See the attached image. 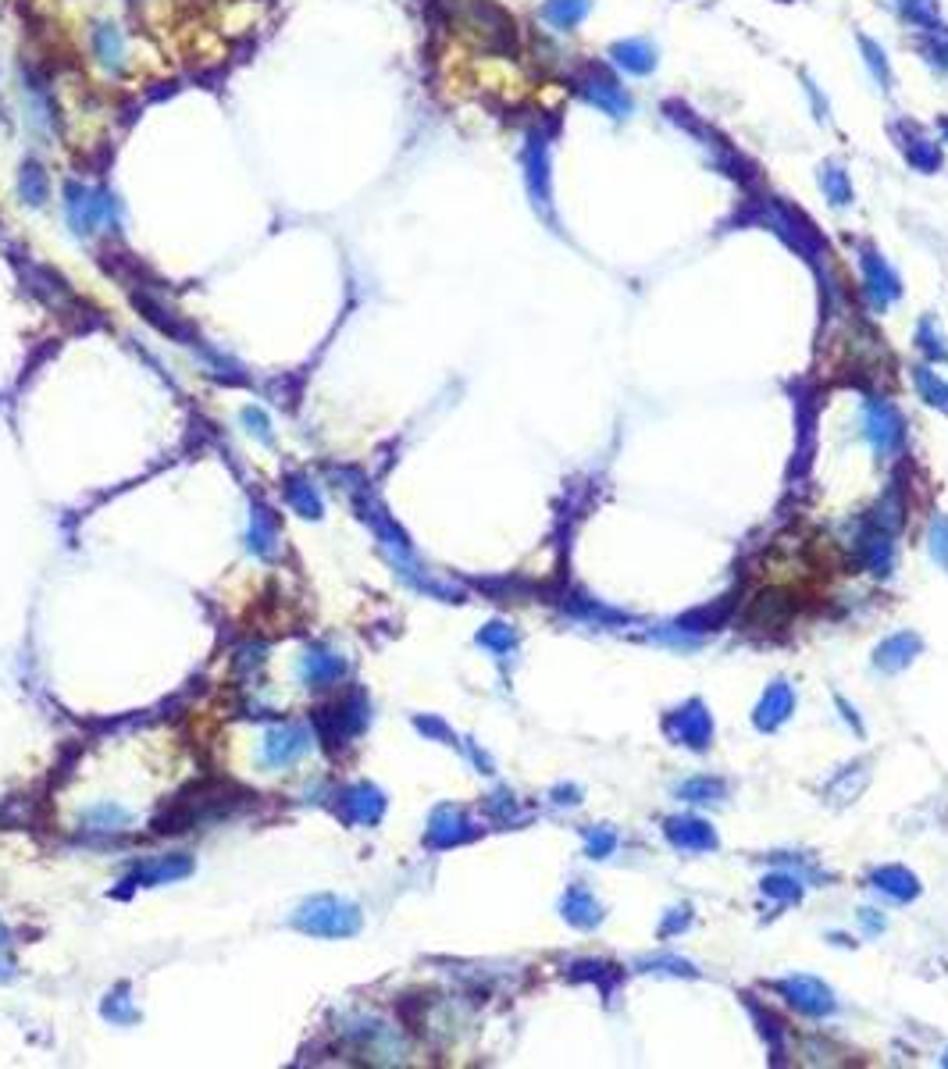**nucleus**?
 <instances>
[{
  "label": "nucleus",
  "mask_w": 948,
  "mask_h": 1069,
  "mask_svg": "<svg viewBox=\"0 0 948 1069\" xmlns=\"http://www.w3.org/2000/svg\"><path fill=\"white\" fill-rule=\"evenodd\" d=\"M749 221H756V225L770 229L774 236H781L788 246H792V250H799L802 257H810V261L824 253V239H820L817 225H813V221L806 218L799 207H792L788 200H781V196H770V200H763V204L749 214Z\"/></svg>",
  "instance_id": "2"
},
{
  "label": "nucleus",
  "mask_w": 948,
  "mask_h": 1069,
  "mask_svg": "<svg viewBox=\"0 0 948 1069\" xmlns=\"http://www.w3.org/2000/svg\"><path fill=\"white\" fill-rule=\"evenodd\" d=\"M859 268H863V289H867L870 303H874L877 311L891 307V303L902 296L899 275L891 271V264L884 261L874 246H863V250H859Z\"/></svg>",
  "instance_id": "7"
},
{
  "label": "nucleus",
  "mask_w": 948,
  "mask_h": 1069,
  "mask_svg": "<svg viewBox=\"0 0 948 1069\" xmlns=\"http://www.w3.org/2000/svg\"><path fill=\"white\" fill-rule=\"evenodd\" d=\"M663 111H667V118H671L674 125H681V129H685L688 136H692L695 143H699V147L710 154V161L717 164L720 172L731 175V179H738V182L752 179V164L745 161V157L728 143V136H720L710 122H703V118L695 115V111H688L681 100H667V104H663Z\"/></svg>",
  "instance_id": "1"
},
{
  "label": "nucleus",
  "mask_w": 948,
  "mask_h": 1069,
  "mask_svg": "<svg viewBox=\"0 0 948 1069\" xmlns=\"http://www.w3.org/2000/svg\"><path fill=\"white\" fill-rule=\"evenodd\" d=\"M521 168H524V189H528V200H532V207L556 229V211H553V161H549V139H546V136L532 132V136L524 139Z\"/></svg>",
  "instance_id": "3"
},
{
  "label": "nucleus",
  "mask_w": 948,
  "mask_h": 1069,
  "mask_svg": "<svg viewBox=\"0 0 948 1069\" xmlns=\"http://www.w3.org/2000/svg\"><path fill=\"white\" fill-rule=\"evenodd\" d=\"M817 179H820V189H824L827 204H831V207H849L852 204V196H856V193H852V179H849V172H845L842 164L827 161L824 168H820Z\"/></svg>",
  "instance_id": "19"
},
{
  "label": "nucleus",
  "mask_w": 948,
  "mask_h": 1069,
  "mask_svg": "<svg viewBox=\"0 0 948 1069\" xmlns=\"http://www.w3.org/2000/svg\"><path fill=\"white\" fill-rule=\"evenodd\" d=\"M663 727H667V735H671L674 742L688 745V749H706L713 738V720H710V713H706L703 702H688L685 710L671 713Z\"/></svg>",
  "instance_id": "9"
},
{
  "label": "nucleus",
  "mask_w": 948,
  "mask_h": 1069,
  "mask_svg": "<svg viewBox=\"0 0 948 1069\" xmlns=\"http://www.w3.org/2000/svg\"><path fill=\"white\" fill-rule=\"evenodd\" d=\"M938 129H941V136H945V143H948V118L945 115L938 118Z\"/></svg>",
  "instance_id": "30"
},
{
  "label": "nucleus",
  "mask_w": 948,
  "mask_h": 1069,
  "mask_svg": "<svg viewBox=\"0 0 948 1069\" xmlns=\"http://www.w3.org/2000/svg\"><path fill=\"white\" fill-rule=\"evenodd\" d=\"M913 656H920V638L902 631V635L888 638V642L877 649V667L881 670H902L906 663H913Z\"/></svg>",
  "instance_id": "17"
},
{
  "label": "nucleus",
  "mask_w": 948,
  "mask_h": 1069,
  "mask_svg": "<svg viewBox=\"0 0 948 1069\" xmlns=\"http://www.w3.org/2000/svg\"><path fill=\"white\" fill-rule=\"evenodd\" d=\"M610 849H613V834H606V831H592L589 834V852L596 859H603Z\"/></svg>",
  "instance_id": "28"
},
{
  "label": "nucleus",
  "mask_w": 948,
  "mask_h": 1069,
  "mask_svg": "<svg viewBox=\"0 0 948 1069\" xmlns=\"http://www.w3.org/2000/svg\"><path fill=\"white\" fill-rule=\"evenodd\" d=\"M18 193L29 207H43L50 200V179L40 161H25L18 172Z\"/></svg>",
  "instance_id": "18"
},
{
  "label": "nucleus",
  "mask_w": 948,
  "mask_h": 1069,
  "mask_svg": "<svg viewBox=\"0 0 948 1069\" xmlns=\"http://www.w3.org/2000/svg\"><path fill=\"white\" fill-rule=\"evenodd\" d=\"M874 884H877V891L891 895L895 902H909V898H916V891H920V884L913 881V874H906L902 866H884V870H877Z\"/></svg>",
  "instance_id": "20"
},
{
  "label": "nucleus",
  "mask_w": 948,
  "mask_h": 1069,
  "mask_svg": "<svg viewBox=\"0 0 948 1069\" xmlns=\"http://www.w3.org/2000/svg\"><path fill=\"white\" fill-rule=\"evenodd\" d=\"M888 132H891V139H895L899 154L906 157L909 168H916V172H924V175L941 172V164H945V157H941V147L934 143V139H927L924 132H920V125H913V122H895Z\"/></svg>",
  "instance_id": "6"
},
{
  "label": "nucleus",
  "mask_w": 948,
  "mask_h": 1069,
  "mask_svg": "<svg viewBox=\"0 0 948 1069\" xmlns=\"http://www.w3.org/2000/svg\"><path fill=\"white\" fill-rule=\"evenodd\" d=\"M574 93H578L585 104L599 107V111L610 118L631 115V93L624 90L621 79H617L606 65H599V61H589V65L578 68V75H574Z\"/></svg>",
  "instance_id": "4"
},
{
  "label": "nucleus",
  "mask_w": 948,
  "mask_h": 1069,
  "mask_svg": "<svg viewBox=\"0 0 948 1069\" xmlns=\"http://www.w3.org/2000/svg\"><path fill=\"white\" fill-rule=\"evenodd\" d=\"M781 995H785L799 1012H806V1016H827V1012L834 1009V995L813 977L785 980V984H781Z\"/></svg>",
  "instance_id": "12"
},
{
  "label": "nucleus",
  "mask_w": 948,
  "mask_h": 1069,
  "mask_svg": "<svg viewBox=\"0 0 948 1069\" xmlns=\"http://www.w3.org/2000/svg\"><path fill=\"white\" fill-rule=\"evenodd\" d=\"M667 838H671V845H678L681 852H710V849H717V834L710 831V824H706V820H695V817L667 820Z\"/></svg>",
  "instance_id": "13"
},
{
  "label": "nucleus",
  "mask_w": 948,
  "mask_h": 1069,
  "mask_svg": "<svg viewBox=\"0 0 948 1069\" xmlns=\"http://www.w3.org/2000/svg\"><path fill=\"white\" fill-rule=\"evenodd\" d=\"M792 706H795V695H792V688H788L785 681L770 685L767 692H763L760 706H756V727H760V731H774L777 724H785V720H788Z\"/></svg>",
  "instance_id": "14"
},
{
  "label": "nucleus",
  "mask_w": 948,
  "mask_h": 1069,
  "mask_svg": "<svg viewBox=\"0 0 948 1069\" xmlns=\"http://www.w3.org/2000/svg\"><path fill=\"white\" fill-rule=\"evenodd\" d=\"M913 378H916V389H920V396H924L931 407L948 410V382H941L931 368H916Z\"/></svg>",
  "instance_id": "23"
},
{
  "label": "nucleus",
  "mask_w": 948,
  "mask_h": 1069,
  "mask_svg": "<svg viewBox=\"0 0 948 1069\" xmlns=\"http://www.w3.org/2000/svg\"><path fill=\"white\" fill-rule=\"evenodd\" d=\"M802 86H806V93H810L813 107H817V118H820V122H824V118H827V100L820 97V93H817V86H813V79H806V75H802Z\"/></svg>",
  "instance_id": "29"
},
{
  "label": "nucleus",
  "mask_w": 948,
  "mask_h": 1069,
  "mask_svg": "<svg viewBox=\"0 0 948 1069\" xmlns=\"http://www.w3.org/2000/svg\"><path fill=\"white\" fill-rule=\"evenodd\" d=\"M945 339L938 335V325H934L931 318L920 321V328H916V346L927 353L931 360H948V346H941Z\"/></svg>",
  "instance_id": "25"
},
{
  "label": "nucleus",
  "mask_w": 948,
  "mask_h": 1069,
  "mask_svg": "<svg viewBox=\"0 0 948 1069\" xmlns=\"http://www.w3.org/2000/svg\"><path fill=\"white\" fill-rule=\"evenodd\" d=\"M65 214L75 236H93L115 214V196L107 189H90L72 179L65 182Z\"/></svg>",
  "instance_id": "5"
},
{
  "label": "nucleus",
  "mask_w": 948,
  "mask_h": 1069,
  "mask_svg": "<svg viewBox=\"0 0 948 1069\" xmlns=\"http://www.w3.org/2000/svg\"><path fill=\"white\" fill-rule=\"evenodd\" d=\"M610 61L628 75H635V79H642V75L656 72L660 54H656L653 40H646V36H628V40L610 43Z\"/></svg>",
  "instance_id": "11"
},
{
  "label": "nucleus",
  "mask_w": 948,
  "mask_h": 1069,
  "mask_svg": "<svg viewBox=\"0 0 948 1069\" xmlns=\"http://www.w3.org/2000/svg\"><path fill=\"white\" fill-rule=\"evenodd\" d=\"M300 927L314 934H353L357 931V913L350 906H339L336 898H318L300 916Z\"/></svg>",
  "instance_id": "10"
},
{
  "label": "nucleus",
  "mask_w": 948,
  "mask_h": 1069,
  "mask_svg": "<svg viewBox=\"0 0 948 1069\" xmlns=\"http://www.w3.org/2000/svg\"><path fill=\"white\" fill-rule=\"evenodd\" d=\"M93 54H97V61L107 68V72H122L125 40H122V33H118V25L100 22L97 29H93Z\"/></svg>",
  "instance_id": "16"
},
{
  "label": "nucleus",
  "mask_w": 948,
  "mask_h": 1069,
  "mask_svg": "<svg viewBox=\"0 0 948 1069\" xmlns=\"http://www.w3.org/2000/svg\"><path fill=\"white\" fill-rule=\"evenodd\" d=\"M863 410H867V439L877 446V453H884V457L895 453L902 446V435H906L899 410L891 407L888 400H867Z\"/></svg>",
  "instance_id": "8"
},
{
  "label": "nucleus",
  "mask_w": 948,
  "mask_h": 1069,
  "mask_svg": "<svg viewBox=\"0 0 948 1069\" xmlns=\"http://www.w3.org/2000/svg\"><path fill=\"white\" fill-rule=\"evenodd\" d=\"M564 913H567V920L578 923V927H596V923L603 920V909H599V902L585 888H574L571 895H567Z\"/></svg>",
  "instance_id": "21"
},
{
  "label": "nucleus",
  "mask_w": 948,
  "mask_h": 1069,
  "mask_svg": "<svg viewBox=\"0 0 948 1069\" xmlns=\"http://www.w3.org/2000/svg\"><path fill=\"white\" fill-rule=\"evenodd\" d=\"M931 553L941 567H948V517H938L931 528Z\"/></svg>",
  "instance_id": "26"
},
{
  "label": "nucleus",
  "mask_w": 948,
  "mask_h": 1069,
  "mask_svg": "<svg viewBox=\"0 0 948 1069\" xmlns=\"http://www.w3.org/2000/svg\"><path fill=\"white\" fill-rule=\"evenodd\" d=\"M482 642L492 645V649H510L514 645V631H503V624H492V631H485Z\"/></svg>",
  "instance_id": "27"
},
{
  "label": "nucleus",
  "mask_w": 948,
  "mask_h": 1069,
  "mask_svg": "<svg viewBox=\"0 0 948 1069\" xmlns=\"http://www.w3.org/2000/svg\"><path fill=\"white\" fill-rule=\"evenodd\" d=\"M856 43H859V54H863V65L870 68V75L877 79V86L888 93L891 90V65H888V58H884L881 43L870 40V36H856Z\"/></svg>",
  "instance_id": "22"
},
{
  "label": "nucleus",
  "mask_w": 948,
  "mask_h": 1069,
  "mask_svg": "<svg viewBox=\"0 0 948 1069\" xmlns=\"http://www.w3.org/2000/svg\"><path fill=\"white\" fill-rule=\"evenodd\" d=\"M681 799L685 802H717L724 795V784L713 777H692L688 784H681Z\"/></svg>",
  "instance_id": "24"
},
{
  "label": "nucleus",
  "mask_w": 948,
  "mask_h": 1069,
  "mask_svg": "<svg viewBox=\"0 0 948 1069\" xmlns=\"http://www.w3.org/2000/svg\"><path fill=\"white\" fill-rule=\"evenodd\" d=\"M589 11H592V0H546L539 8V18L549 29H556V33H571V29H578L589 18Z\"/></svg>",
  "instance_id": "15"
}]
</instances>
